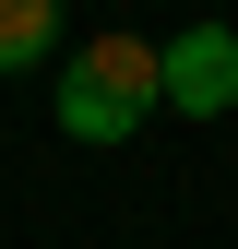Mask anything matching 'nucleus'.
<instances>
[{
  "label": "nucleus",
  "instance_id": "nucleus-1",
  "mask_svg": "<svg viewBox=\"0 0 238 249\" xmlns=\"http://www.w3.org/2000/svg\"><path fill=\"white\" fill-rule=\"evenodd\" d=\"M167 107H191V119L238 107V24H191V36L167 48Z\"/></svg>",
  "mask_w": 238,
  "mask_h": 249
},
{
  "label": "nucleus",
  "instance_id": "nucleus-2",
  "mask_svg": "<svg viewBox=\"0 0 238 249\" xmlns=\"http://www.w3.org/2000/svg\"><path fill=\"white\" fill-rule=\"evenodd\" d=\"M131 95H119V83L107 71H83V59H72V71H60V131H72V142H119V131H131Z\"/></svg>",
  "mask_w": 238,
  "mask_h": 249
},
{
  "label": "nucleus",
  "instance_id": "nucleus-3",
  "mask_svg": "<svg viewBox=\"0 0 238 249\" xmlns=\"http://www.w3.org/2000/svg\"><path fill=\"white\" fill-rule=\"evenodd\" d=\"M83 71H107L131 107H155V95H167V48H155V36H131V24H107V36L83 48Z\"/></svg>",
  "mask_w": 238,
  "mask_h": 249
},
{
  "label": "nucleus",
  "instance_id": "nucleus-4",
  "mask_svg": "<svg viewBox=\"0 0 238 249\" xmlns=\"http://www.w3.org/2000/svg\"><path fill=\"white\" fill-rule=\"evenodd\" d=\"M48 48H60V0H0V71H24Z\"/></svg>",
  "mask_w": 238,
  "mask_h": 249
}]
</instances>
